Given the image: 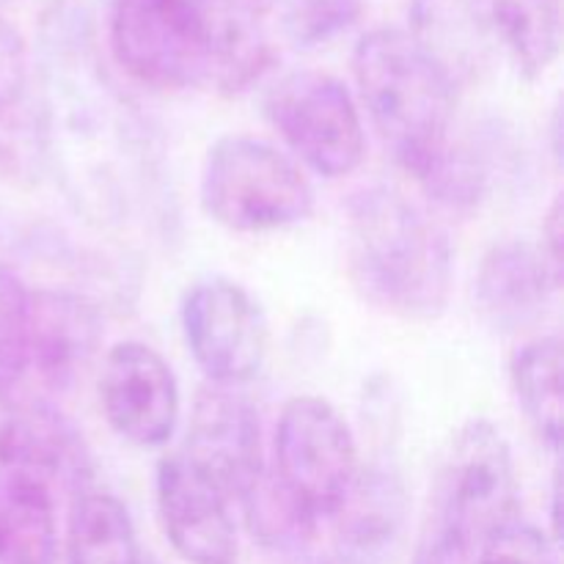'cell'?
<instances>
[{"mask_svg": "<svg viewBox=\"0 0 564 564\" xmlns=\"http://www.w3.org/2000/svg\"><path fill=\"white\" fill-rule=\"evenodd\" d=\"M39 108L47 174L80 218L99 229L158 226L171 218L163 154L152 130L88 42L55 44Z\"/></svg>", "mask_w": 564, "mask_h": 564, "instance_id": "6da1fadb", "label": "cell"}, {"mask_svg": "<svg viewBox=\"0 0 564 564\" xmlns=\"http://www.w3.org/2000/svg\"><path fill=\"white\" fill-rule=\"evenodd\" d=\"M347 279L364 303L408 323H433L455 284V251L444 226L386 185L347 204Z\"/></svg>", "mask_w": 564, "mask_h": 564, "instance_id": "7a4b0ae2", "label": "cell"}, {"mask_svg": "<svg viewBox=\"0 0 564 564\" xmlns=\"http://www.w3.org/2000/svg\"><path fill=\"white\" fill-rule=\"evenodd\" d=\"M352 77L372 130L402 171L419 180L457 127L452 77L408 28H372L352 50Z\"/></svg>", "mask_w": 564, "mask_h": 564, "instance_id": "3957f363", "label": "cell"}, {"mask_svg": "<svg viewBox=\"0 0 564 564\" xmlns=\"http://www.w3.org/2000/svg\"><path fill=\"white\" fill-rule=\"evenodd\" d=\"M521 510L510 444L488 419L463 424L441 455L411 564H474L479 543Z\"/></svg>", "mask_w": 564, "mask_h": 564, "instance_id": "277c9868", "label": "cell"}, {"mask_svg": "<svg viewBox=\"0 0 564 564\" xmlns=\"http://www.w3.org/2000/svg\"><path fill=\"white\" fill-rule=\"evenodd\" d=\"M198 204L213 224L237 235H270L308 220L314 185L286 149L231 132L207 149Z\"/></svg>", "mask_w": 564, "mask_h": 564, "instance_id": "5b68a950", "label": "cell"}, {"mask_svg": "<svg viewBox=\"0 0 564 564\" xmlns=\"http://www.w3.org/2000/svg\"><path fill=\"white\" fill-rule=\"evenodd\" d=\"M116 64L154 91L213 77V0H116L108 25Z\"/></svg>", "mask_w": 564, "mask_h": 564, "instance_id": "8992f818", "label": "cell"}, {"mask_svg": "<svg viewBox=\"0 0 564 564\" xmlns=\"http://www.w3.org/2000/svg\"><path fill=\"white\" fill-rule=\"evenodd\" d=\"M358 471L356 435L328 400L297 394L281 408L270 474L314 527L330 523Z\"/></svg>", "mask_w": 564, "mask_h": 564, "instance_id": "52a82bcc", "label": "cell"}, {"mask_svg": "<svg viewBox=\"0 0 564 564\" xmlns=\"http://www.w3.org/2000/svg\"><path fill=\"white\" fill-rule=\"evenodd\" d=\"M264 119L286 152L323 180H345L367 158V127L350 88L317 69L281 75L264 91Z\"/></svg>", "mask_w": 564, "mask_h": 564, "instance_id": "ba28073f", "label": "cell"}, {"mask_svg": "<svg viewBox=\"0 0 564 564\" xmlns=\"http://www.w3.org/2000/svg\"><path fill=\"white\" fill-rule=\"evenodd\" d=\"M182 336L209 383H251L268 361L270 330L251 292L237 281L213 275L185 292L180 308Z\"/></svg>", "mask_w": 564, "mask_h": 564, "instance_id": "9c48e42d", "label": "cell"}, {"mask_svg": "<svg viewBox=\"0 0 564 564\" xmlns=\"http://www.w3.org/2000/svg\"><path fill=\"white\" fill-rule=\"evenodd\" d=\"M99 405L105 422L124 444L160 449L171 441L182 413V397L171 364L143 341L110 347L99 369Z\"/></svg>", "mask_w": 564, "mask_h": 564, "instance_id": "30bf717a", "label": "cell"}, {"mask_svg": "<svg viewBox=\"0 0 564 564\" xmlns=\"http://www.w3.org/2000/svg\"><path fill=\"white\" fill-rule=\"evenodd\" d=\"M182 455L202 468L229 501H240L268 471L257 408L229 386L207 383L198 389Z\"/></svg>", "mask_w": 564, "mask_h": 564, "instance_id": "8fae6325", "label": "cell"}, {"mask_svg": "<svg viewBox=\"0 0 564 564\" xmlns=\"http://www.w3.org/2000/svg\"><path fill=\"white\" fill-rule=\"evenodd\" d=\"M160 527L187 564H235L240 554L229 496L182 452L163 457L154 474Z\"/></svg>", "mask_w": 564, "mask_h": 564, "instance_id": "7c38bea8", "label": "cell"}, {"mask_svg": "<svg viewBox=\"0 0 564 564\" xmlns=\"http://www.w3.org/2000/svg\"><path fill=\"white\" fill-rule=\"evenodd\" d=\"M0 468L28 474L72 496L91 488L94 466L83 433L47 402L0 413Z\"/></svg>", "mask_w": 564, "mask_h": 564, "instance_id": "4fadbf2b", "label": "cell"}, {"mask_svg": "<svg viewBox=\"0 0 564 564\" xmlns=\"http://www.w3.org/2000/svg\"><path fill=\"white\" fill-rule=\"evenodd\" d=\"M105 339V319L91 297L72 290H31L28 369L53 391L83 378Z\"/></svg>", "mask_w": 564, "mask_h": 564, "instance_id": "5bb4252c", "label": "cell"}, {"mask_svg": "<svg viewBox=\"0 0 564 564\" xmlns=\"http://www.w3.org/2000/svg\"><path fill=\"white\" fill-rule=\"evenodd\" d=\"M560 286L538 242L510 237L485 251L474 275V303L490 328L512 334L538 323Z\"/></svg>", "mask_w": 564, "mask_h": 564, "instance_id": "9a60e30c", "label": "cell"}, {"mask_svg": "<svg viewBox=\"0 0 564 564\" xmlns=\"http://www.w3.org/2000/svg\"><path fill=\"white\" fill-rule=\"evenodd\" d=\"M408 494L400 474L383 463L361 468L330 523L336 534V560L378 564L391 554L405 529Z\"/></svg>", "mask_w": 564, "mask_h": 564, "instance_id": "2e32d148", "label": "cell"}, {"mask_svg": "<svg viewBox=\"0 0 564 564\" xmlns=\"http://www.w3.org/2000/svg\"><path fill=\"white\" fill-rule=\"evenodd\" d=\"M408 33L457 88L477 83L496 50L490 0H413Z\"/></svg>", "mask_w": 564, "mask_h": 564, "instance_id": "e0dca14e", "label": "cell"}, {"mask_svg": "<svg viewBox=\"0 0 564 564\" xmlns=\"http://www.w3.org/2000/svg\"><path fill=\"white\" fill-rule=\"evenodd\" d=\"M61 554L55 490L0 468V564H55Z\"/></svg>", "mask_w": 564, "mask_h": 564, "instance_id": "ac0fdd59", "label": "cell"}, {"mask_svg": "<svg viewBox=\"0 0 564 564\" xmlns=\"http://www.w3.org/2000/svg\"><path fill=\"white\" fill-rule=\"evenodd\" d=\"M141 560L135 523L124 501L97 488L72 496L64 564H138Z\"/></svg>", "mask_w": 564, "mask_h": 564, "instance_id": "d6986e66", "label": "cell"}, {"mask_svg": "<svg viewBox=\"0 0 564 564\" xmlns=\"http://www.w3.org/2000/svg\"><path fill=\"white\" fill-rule=\"evenodd\" d=\"M510 383L523 416L551 452L562 449V339H529L510 358Z\"/></svg>", "mask_w": 564, "mask_h": 564, "instance_id": "ffe728a7", "label": "cell"}, {"mask_svg": "<svg viewBox=\"0 0 564 564\" xmlns=\"http://www.w3.org/2000/svg\"><path fill=\"white\" fill-rule=\"evenodd\" d=\"M490 25L496 44L527 80L543 77L560 58V0H490Z\"/></svg>", "mask_w": 564, "mask_h": 564, "instance_id": "44dd1931", "label": "cell"}, {"mask_svg": "<svg viewBox=\"0 0 564 564\" xmlns=\"http://www.w3.org/2000/svg\"><path fill=\"white\" fill-rule=\"evenodd\" d=\"M416 182L441 207L455 209V213H471L488 196V149H485V143L471 141V138L452 135L444 152L430 163V169Z\"/></svg>", "mask_w": 564, "mask_h": 564, "instance_id": "7402d4cb", "label": "cell"}, {"mask_svg": "<svg viewBox=\"0 0 564 564\" xmlns=\"http://www.w3.org/2000/svg\"><path fill=\"white\" fill-rule=\"evenodd\" d=\"M246 512V527L259 545L270 551H301L312 543L317 527L292 505L290 496L281 490L270 468L253 485V490L240 499Z\"/></svg>", "mask_w": 564, "mask_h": 564, "instance_id": "603a6c76", "label": "cell"}, {"mask_svg": "<svg viewBox=\"0 0 564 564\" xmlns=\"http://www.w3.org/2000/svg\"><path fill=\"white\" fill-rule=\"evenodd\" d=\"M268 11L295 47H319L356 25L361 0H273Z\"/></svg>", "mask_w": 564, "mask_h": 564, "instance_id": "cb8c5ba5", "label": "cell"}, {"mask_svg": "<svg viewBox=\"0 0 564 564\" xmlns=\"http://www.w3.org/2000/svg\"><path fill=\"white\" fill-rule=\"evenodd\" d=\"M31 286L9 268H0V397L28 372Z\"/></svg>", "mask_w": 564, "mask_h": 564, "instance_id": "d4e9b609", "label": "cell"}, {"mask_svg": "<svg viewBox=\"0 0 564 564\" xmlns=\"http://www.w3.org/2000/svg\"><path fill=\"white\" fill-rule=\"evenodd\" d=\"M22 102L0 116V176L11 182H39L47 174L42 108L22 110Z\"/></svg>", "mask_w": 564, "mask_h": 564, "instance_id": "484cf974", "label": "cell"}, {"mask_svg": "<svg viewBox=\"0 0 564 564\" xmlns=\"http://www.w3.org/2000/svg\"><path fill=\"white\" fill-rule=\"evenodd\" d=\"M474 564H560V556L549 532L516 518L479 543Z\"/></svg>", "mask_w": 564, "mask_h": 564, "instance_id": "4316f807", "label": "cell"}, {"mask_svg": "<svg viewBox=\"0 0 564 564\" xmlns=\"http://www.w3.org/2000/svg\"><path fill=\"white\" fill-rule=\"evenodd\" d=\"M28 47L22 33L0 14V116L14 108L28 91Z\"/></svg>", "mask_w": 564, "mask_h": 564, "instance_id": "83f0119b", "label": "cell"}, {"mask_svg": "<svg viewBox=\"0 0 564 564\" xmlns=\"http://www.w3.org/2000/svg\"><path fill=\"white\" fill-rule=\"evenodd\" d=\"M538 242L540 251H543V257L549 259L551 270H554L556 275H560V281L564 279V253H562V246H564V204H562V196L554 198V204L549 207V215H545V224H543V235H540Z\"/></svg>", "mask_w": 564, "mask_h": 564, "instance_id": "f1b7e54d", "label": "cell"}, {"mask_svg": "<svg viewBox=\"0 0 564 564\" xmlns=\"http://www.w3.org/2000/svg\"><path fill=\"white\" fill-rule=\"evenodd\" d=\"M560 510H562V474L560 468H556L554 485H551V540H554L556 545H560V534H562Z\"/></svg>", "mask_w": 564, "mask_h": 564, "instance_id": "f546056e", "label": "cell"}, {"mask_svg": "<svg viewBox=\"0 0 564 564\" xmlns=\"http://www.w3.org/2000/svg\"><path fill=\"white\" fill-rule=\"evenodd\" d=\"M551 132H554V158L560 160L562 158V110L556 108L554 110V119H551Z\"/></svg>", "mask_w": 564, "mask_h": 564, "instance_id": "4dcf8cb0", "label": "cell"}, {"mask_svg": "<svg viewBox=\"0 0 564 564\" xmlns=\"http://www.w3.org/2000/svg\"><path fill=\"white\" fill-rule=\"evenodd\" d=\"M246 3H251L253 9H257V11H262V14H264V11L270 9V3H273V0H246Z\"/></svg>", "mask_w": 564, "mask_h": 564, "instance_id": "1f68e13d", "label": "cell"}, {"mask_svg": "<svg viewBox=\"0 0 564 564\" xmlns=\"http://www.w3.org/2000/svg\"><path fill=\"white\" fill-rule=\"evenodd\" d=\"M138 564H160V562L158 560H149V556H143V560L138 562Z\"/></svg>", "mask_w": 564, "mask_h": 564, "instance_id": "d6a6232c", "label": "cell"}, {"mask_svg": "<svg viewBox=\"0 0 564 564\" xmlns=\"http://www.w3.org/2000/svg\"><path fill=\"white\" fill-rule=\"evenodd\" d=\"M317 564H347V562H341V560H328V562H317Z\"/></svg>", "mask_w": 564, "mask_h": 564, "instance_id": "836d02e7", "label": "cell"}]
</instances>
